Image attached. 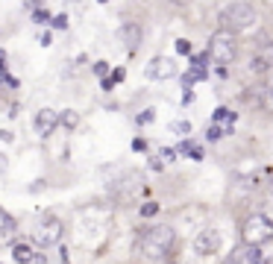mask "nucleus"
<instances>
[{"label": "nucleus", "mask_w": 273, "mask_h": 264, "mask_svg": "<svg viewBox=\"0 0 273 264\" xmlns=\"http://www.w3.org/2000/svg\"><path fill=\"white\" fill-rule=\"evenodd\" d=\"M176 244V235L171 226H150L141 238V253L147 259H168Z\"/></svg>", "instance_id": "nucleus-1"}, {"label": "nucleus", "mask_w": 273, "mask_h": 264, "mask_svg": "<svg viewBox=\"0 0 273 264\" xmlns=\"http://www.w3.org/2000/svg\"><path fill=\"white\" fill-rule=\"evenodd\" d=\"M253 24H256V6H250V3H244V0L223 6V12H221V26L229 29V32L250 29Z\"/></svg>", "instance_id": "nucleus-2"}, {"label": "nucleus", "mask_w": 273, "mask_h": 264, "mask_svg": "<svg viewBox=\"0 0 273 264\" xmlns=\"http://www.w3.org/2000/svg\"><path fill=\"white\" fill-rule=\"evenodd\" d=\"M241 238H244V244H256V247L273 241V220L268 215H262V212L250 215L244 220V226H241Z\"/></svg>", "instance_id": "nucleus-3"}, {"label": "nucleus", "mask_w": 273, "mask_h": 264, "mask_svg": "<svg viewBox=\"0 0 273 264\" xmlns=\"http://www.w3.org/2000/svg\"><path fill=\"white\" fill-rule=\"evenodd\" d=\"M238 47H235V38L229 29H218L212 38H209V59L218 62V65H229L235 59Z\"/></svg>", "instance_id": "nucleus-4"}, {"label": "nucleus", "mask_w": 273, "mask_h": 264, "mask_svg": "<svg viewBox=\"0 0 273 264\" xmlns=\"http://www.w3.org/2000/svg\"><path fill=\"white\" fill-rule=\"evenodd\" d=\"M62 232H65V226H62L59 217H44V220H38V226L32 229V241L41 244V247H56V244L62 241Z\"/></svg>", "instance_id": "nucleus-5"}, {"label": "nucleus", "mask_w": 273, "mask_h": 264, "mask_svg": "<svg viewBox=\"0 0 273 264\" xmlns=\"http://www.w3.org/2000/svg\"><path fill=\"white\" fill-rule=\"evenodd\" d=\"M221 247H223V238H221L218 229H203V232L194 238V253L203 256V259H206V256H215Z\"/></svg>", "instance_id": "nucleus-6"}, {"label": "nucleus", "mask_w": 273, "mask_h": 264, "mask_svg": "<svg viewBox=\"0 0 273 264\" xmlns=\"http://www.w3.org/2000/svg\"><path fill=\"white\" fill-rule=\"evenodd\" d=\"M144 73H147L150 79H171V76L176 73V62L168 59V56H156V59L144 68Z\"/></svg>", "instance_id": "nucleus-7"}, {"label": "nucleus", "mask_w": 273, "mask_h": 264, "mask_svg": "<svg viewBox=\"0 0 273 264\" xmlns=\"http://www.w3.org/2000/svg\"><path fill=\"white\" fill-rule=\"evenodd\" d=\"M56 126H59L56 109H38V112H35V132H38L41 138H47L50 132H56Z\"/></svg>", "instance_id": "nucleus-8"}, {"label": "nucleus", "mask_w": 273, "mask_h": 264, "mask_svg": "<svg viewBox=\"0 0 273 264\" xmlns=\"http://www.w3.org/2000/svg\"><path fill=\"white\" fill-rule=\"evenodd\" d=\"M121 41H124L126 50H135L141 44V26L138 24H124L121 26Z\"/></svg>", "instance_id": "nucleus-9"}, {"label": "nucleus", "mask_w": 273, "mask_h": 264, "mask_svg": "<svg viewBox=\"0 0 273 264\" xmlns=\"http://www.w3.org/2000/svg\"><path fill=\"white\" fill-rule=\"evenodd\" d=\"M12 259L21 264H29V262H44V256H38L29 244H15V250H12Z\"/></svg>", "instance_id": "nucleus-10"}, {"label": "nucleus", "mask_w": 273, "mask_h": 264, "mask_svg": "<svg viewBox=\"0 0 273 264\" xmlns=\"http://www.w3.org/2000/svg\"><path fill=\"white\" fill-rule=\"evenodd\" d=\"M271 68H273V53H256L250 59V71L253 73H268Z\"/></svg>", "instance_id": "nucleus-11"}, {"label": "nucleus", "mask_w": 273, "mask_h": 264, "mask_svg": "<svg viewBox=\"0 0 273 264\" xmlns=\"http://www.w3.org/2000/svg\"><path fill=\"white\" fill-rule=\"evenodd\" d=\"M232 262H244V264H253V262H262V250L256 247V244H247L241 253H235L232 256Z\"/></svg>", "instance_id": "nucleus-12"}, {"label": "nucleus", "mask_w": 273, "mask_h": 264, "mask_svg": "<svg viewBox=\"0 0 273 264\" xmlns=\"http://www.w3.org/2000/svg\"><path fill=\"white\" fill-rule=\"evenodd\" d=\"M262 106H265L268 112H273V73H271V79L262 85Z\"/></svg>", "instance_id": "nucleus-13"}, {"label": "nucleus", "mask_w": 273, "mask_h": 264, "mask_svg": "<svg viewBox=\"0 0 273 264\" xmlns=\"http://www.w3.org/2000/svg\"><path fill=\"white\" fill-rule=\"evenodd\" d=\"M59 123H62L65 129H76L79 118H76V112H74V109H68V112H62V115H59Z\"/></svg>", "instance_id": "nucleus-14"}, {"label": "nucleus", "mask_w": 273, "mask_h": 264, "mask_svg": "<svg viewBox=\"0 0 273 264\" xmlns=\"http://www.w3.org/2000/svg\"><path fill=\"white\" fill-rule=\"evenodd\" d=\"M6 232H15V220L0 209V235H6Z\"/></svg>", "instance_id": "nucleus-15"}, {"label": "nucleus", "mask_w": 273, "mask_h": 264, "mask_svg": "<svg viewBox=\"0 0 273 264\" xmlns=\"http://www.w3.org/2000/svg\"><path fill=\"white\" fill-rule=\"evenodd\" d=\"M179 150H182V153H188L191 159H203V150H200L197 144H191V141H185V144H182Z\"/></svg>", "instance_id": "nucleus-16"}, {"label": "nucleus", "mask_w": 273, "mask_h": 264, "mask_svg": "<svg viewBox=\"0 0 273 264\" xmlns=\"http://www.w3.org/2000/svg\"><path fill=\"white\" fill-rule=\"evenodd\" d=\"M171 129H174L176 135H188V132H191V123H188V120H176Z\"/></svg>", "instance_id": "nucleus-17"}, {"label": "nucleus", "mask_w": 273, "mask_h": 264, "mask_svg": "<svg viewBox=\"0 0 273 264\" xmlns=\"http://www.w3.org/2000/svg\"><path fill=\"white\" fill-rule=\"evenodd\" d=\"M156 212H159V203H144V206H141V215H144V217H153Z\"/></svg>", "instance_id": "nucleus-18"}, {"label": "nucleus", "mask_w": 273, "mask_h": 264, "mask_svg": "<svg viewBox=\"0 0 273 264\" xmlns=\"http://www.w3.org/2000/svg\"><path fill=\"white\" fill-rule=\"evenodd\" d=\"M32 21H35V24H44V21H47V12L35 6V12H32Z\"/></svg>", "instance_id": "nucleus-19"}, {"label": "nucleus", "mask_w": 273, "mask_h": 264, "mask_svg": "<svg viewBox=\"0 0 273 264\" xmlns=\"http://www.w3.org/2000/svg\"><path fill=\"white\" fill-rule=\"evenodd\" d=\"M106 71H109L106 62H97V65H94V73H97V76H106Z\"/></svg>", "instance_id": "nucleus-20"}, {"label": "nucleus", "mask_w": 273, "mask_h": 264, "mask_svg": "<svg viewBox=\"0 0 273 264\" xmlns=\"http://www.w3.org/2000/svg\"><path fill=\"white\" fill-rule=\"evenodd\" d=\"M176 50H179V53H191V44H188V41H176Z\"/></svg>", "instance_id": "nucleus-21"}, {"label": "nucleus", "mask_w": 273, "mask_h": 264, "mask_svg": "<svg viewBox=\"0 0 273 264\" xmlns=\"http://www.w3.org/2000/svg\"><path fill=\"white\" fill-rule=\"evenodd\" d=\"M124 76H126V73H124V68H118V71H115V73H112V82H121V79H124Z\"/></svg>", "instance_id": "nucleus-22"}, {"label": "nucleus", "mask_w": 273, "mask_h": 264, "mask_svg": "<svg viewBox=\"0 0 273 264\" xmlns=\"http://www.w3.org/2000/svg\"><path fill=\"white\" fill-rule=\"evenodd\" d=\"M53 26H59V29H65V26H68V21H65V18H53Z\"/></svg>", "instance_id": "nucleus-23"}, {"label": "nucleus", "mask_w": 273, "mask_h": 264, "mask_svg": "<svg viewBox=\"0 0 273 264\" xmlns=\"http://www.w3.org/2000/svg\"><path fill=\"white\" fill-rule=\"evenodd\" d=\"M38 41H41V44H50V41H53V35H50V32H41V35H38Z\"/></svg>", "instance_id": "nucleus-24"}, {"label": "nucleus", "mask_w": 273, "mask_h": 264, "mask_svg": "<svg viewBox=\"0 0 273 264\" xmlns=\"http://www.w3.org/2000/svg\"><path fill=\"white\" fill-rule=\"evenodd\" d=\"M26 3H29V6H38V3H41V0H26Z\"/></svg>", "instance_id": "nucleus-25"}, {"label": "nucleus", "mask_w": 273, "mask_h": 264, "mask_svg": "<svg viewBox=\"0 0 273 264\" xmlns=\"http://www.w3.org/2000/svg\"><path fill=\"white\" fill-rule=\"evenodd\" d=\"M171 3H185V0H171Z\"/></svg>", "instance_id": "nucleus-26"}, {"label": "nucleus", "mask_w": 273, "mask_h": 264, "mask_svg": "<svg viewBox=\"0 0 273 264\" xmlns=\"http://www.w3.org/2000/svg\"><path fill=\"white\" fill-rule=\"evenodd\" d=\"M100 3H106V0H100Z\"/></svg>", "instance_id": "nucleus-27"}]
</instances>
